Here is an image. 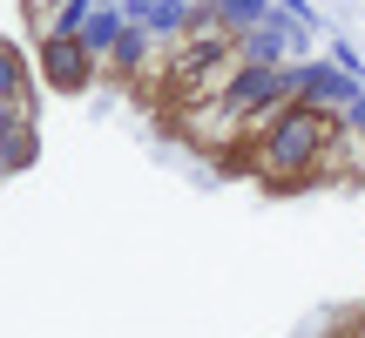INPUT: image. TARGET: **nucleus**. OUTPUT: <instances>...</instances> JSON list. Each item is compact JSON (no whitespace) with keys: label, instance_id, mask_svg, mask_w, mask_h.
Wrapping results in <instances>:
<instances>
[{"label":"nucleus","instance_id":"1","mask_svg":"<svg viewBox=\"0 0 365 338\" xmlns=\"http://www.w3.org/2000/svg\"><path fill=\"white\" fill-rule=\"evenodd\" d=\"M331 122L339 116H318V108H304V102H284V108H271V116H257L244 129V163L257 169L264 183H312V163H318V149H325V135H331Z\"/></svg>","mask_w":365,"mask_h":338},{"label":"nucleus","instance_id":"2","mask_svg":"<svg viewBox=\"0 0 365 338\" xmlns=\"http://www.w3.org/2000/svg\"><path fill=\"white\" fill-rule=\"evenodd\" d=\"M284 95L291 102H304V108H318V116H345V108L359 102V81L345 75V68H331V61H284Z\"/></svg>","mask_w":365,"mask_h":338},{"label":"nucleus","instance_id":"3","mask_svg":"<svg viewBox=\"0 0 365 338\" xmlns=\"http://www.w3.org/2000/svg\"><path fill=\"white\" fill-rule=\"evenodd\" d=\"M217 102H223V108H230V116L250 129L257 116H271V108H284V102H291V95H284V68H244V61H237L230 88H223Z\"/></svg>","mask_w":365,"mask_h":338},{"label":"nucleus","instance_id":"4","mask_svg":"<svg viewBox=\"0 0 365 338\" xmlns=\"http://www.w3.org/2000/svg\"><path fill=\"white\" fill-rule=\"evenodd\" d=\"M34 68H41V81L54 95H88L95 75H102V61L81 41H34Z\"/></svg>","mask_w":365,"mask_h":338},{"label":"nucleus","instance_id":"5","mask_svg":"<svg viewBox=\"0 0 365 338\" xmlns=\"http://www.w3.org/2000/svg\"><path fill=\"white\" fill-rule=\"evenodd\" d=\"M176 129L190 149H203V156H230V149H244V122L230 116L223 102H196V108H176Z\"/></svg>","mask_w":365,"mask_h":338},{"label":"nucleus","instance_id":"6","mask_svg":"<svg viewBox=\"0 0 365 338\" xmlns=\"http://www.w3.org/2000/svg\"><path fill=\"white\" fill-rule=\"evenodd\" d=\"M237 61L244 68H284V61H304V41L291 34V27L264 21V27H250V34H237Z\"/></svg>","mask_w":365,"mask_h":338},{"label":"nucleus","instance_id":"7","mask_svg":"<svg viewBox=\"0 0 365 338\" xmlns=\"http://www.w3.org/2000/svg\"><path fill=\"white\" fill-rule=\"evenodd\" d=\"M190 21H196L190 0H156V7H149V21H143V34H149V48H156V54H170L176 41L190 34Z\"/></svg>","mask_w":365,"mask_h":338},{"label":"nucleus","instance_id":"8","mask_svg":"<svg viewBox=\"0 0 365 338\" xmlns=\"http://www.w3.org/2000/svg\"><path fill=\"white\" fill-rule=\"evenodd\" d=\"M122 27H129V21H122V7H95V14H88V27H81V48H88L95 61L108 68V54H115Z\"/></svg>","mask_w":365,"mask_h":338},{"label":"nucleus","instance_id":"9","mask_svg":"<svg viewBox=\"0 0 365 338\" xmlns=\"http://www.w3.org/2000/svg\"><path fill=\"white\" fill-rule=\"evenodd\" d=\"M210 7H217V21L230 27V34H250V27L271 21V0H210Z\"/></svg>","mask_w":365,"mask_h":338},{"label":"nucleus","instance_id":"10","mask_svg":"<svg viewBox=\"0 0 365 338\" xmlns=\"http://www.w3.org/2000/svg\"><path fill=\"white\" fill-rule=\"evenodd\" d=\"M27 61H21V48L14 41H0V102H27Z\"/></svg>","mask_w":365,"mask_h":338},{"label":"nucleus","instance_id":"11","mask_svg":"<svg viewBox=\"0 0 365 338\" xmlns=\"http://www.w3.org/2000/svg\"><path fill=\"white\" fill-rule=\"evenodd\" d=\"M27 163H34V129H21V135L0 143V176H21Z\"/></svg>","mask_w":365,"mask_h":338},{"label":"nucleus","instance_id":"12","mask_svg":"<svg viewBox=\"0 0 365 338\" xmlns=\"http://www.w3.org/2000/svg\"><path fill=\"white\" fill-rule=\"evenodd\" d=\"M21 129H34V95H27V102H0V143L21 135Z\"/></svg>","mask_w":365,"mask_h":338},{"label":"nucleus","instance_id":"13","mask_svg":"<svg viewBox=\"0 0 365 338\" xmlns=\"http://www.w3.org/2000/svg\"><path fill=\"white\" fill-rule=\"evenodd\" d=\"M331 68H345L352 81H365V54H359V48H352L345 34H331Z\"/></svg>","mask_w":365,"mask_h":338},{"label":"nucleus","instance_id":"14","mask_svg":"<svg viewBox=\"0 0 365 338\" xmlns=\"http://www.w3.org/2000/svg\"><path fill=\"white\" fill-rule=\"evenodd\" d=\"M339 122H345V129H359V135H365V95H359V102H352V108H345V116H339Z\"/></svg>","mask_w":365,"mask_h":338},{"label":"nucleus","instance_id":"15","mask_svg":"<svg viewBox=\"0 0 365 338\" xmlns=\"http://www.w3.org/2000/svg\"><path fill=\"white\" fill-rule=\"evenodd\" d=\"M21 7H27V21H48V14L61 7V0H21Z\"/></svg>","mask_w":365,"mask_h":338},{"label":"nucleus","instance_id":"16","mask_svg":"<svg viewBox=\"0 0 365 338\" xmlns=\"http://www.w3.org/2000/svg\"><path fill=\"white\" fill-rule=\"evenodd\" d=\"M345 338H365V318H359V325H352V332H345Z\"/></svg>","mask_w":365,"mask_h":338}]
</instances>
